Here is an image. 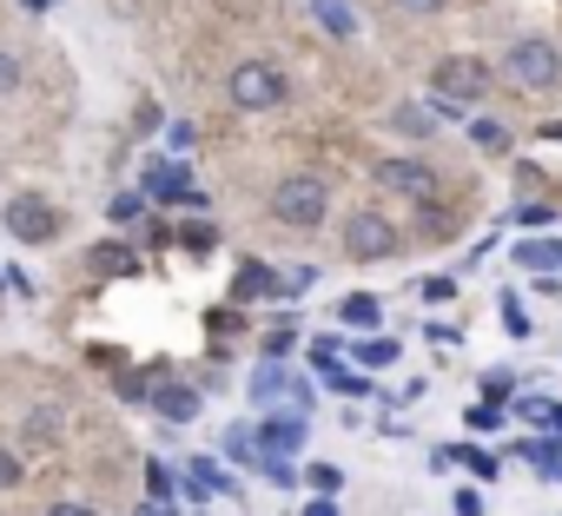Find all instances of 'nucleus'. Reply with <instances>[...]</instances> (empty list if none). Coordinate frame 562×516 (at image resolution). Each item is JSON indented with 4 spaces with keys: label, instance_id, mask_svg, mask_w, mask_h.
<instances>
[{
    "label": "nucleus",
    "instance_id": "1",
    "mask_svg": "<svg viewBox=\"0 0 562 516\" xmlns=\"http://www.w3.org/2000/svg\"><path fill=\"white\" fill-rule=\"evenodd\" d=\"M325 205H331V192H325L318 172H292V179H278V186H271V212L285 218V225H318Z\"/></svg>",
    "mask_w": 562,
    "mask_h": 516
},
{
    "label": "nucleus",
    "instance_id": "2",
    "mask_svg": "<svg viewBox=\"0 0 562 516\" xmlns=\"http://www.w3.org/2000/svg\"><path fill=\"white\" fill-rule=\"evenodd\" d=\"M509 80L529 87V93H549V87L562 80V54H555V41H516V47H509Z\"/></svg>",
    "mask_w": 562,
    "mask_h": 516
},
{
    "label": "nucleus",
    "instance_id": "3",
    "mask_svg": "<svg viewBox=\"0 0 562 516\" xmlns=\"http://www.w3.org/2000/svg\"><path fill=\"white\" fill-rule=\"evenodd\" d=\"M0 225H8L21 245H47L54 238V225H60V212L47 205V199H34V192H21V199H8V212H0Z\"/></svg>",
    "mask_w": 562,
    "mask_h": 516
},
{
    "label": "nucleus",
    "instance_id": "4",
    "mask_svg": "<svg viewBox=\"0 0 562 516\" xmlns=\"http://www.w3.org/2000/svg\"><path fill=\"white\" fill-rule=\"evenodd\" d=\"M278 93H285L278 67H265V60H245V67H232V106H245V113H265Z\"/></svg>",
    "mask_w": 562,
    "mask_h": 516
},
{
    "label": "nucleus",
    "instance_id": "5",
    "mask_svg": "<svg viewBox=\"0 0 562 516\" xmlns=\"http://www.w3.org/2000/svg\"><path fill=\"white\" fill-rule=\"evenodd\" d=\"M391 245H397V232H391V218H378V212H358V218L345 225V251H351V258H391Z\"/></svg>",
    "mask_w": 562,
    "mask_h": 516
},
{
    "label": "nucleus",
    "instance_id": "6",
    "mask_svg": "<svg viewBox=\"0 0 562 516\" xmlns=\"http://www.w3.org/2000/svg\"><path fill=\"white\" fill-rule=\"evenodd\" d=\"M258 463H285V457H299L305 450V417H271L265 430H258Z\"/></svg>",
    "mask_w": 562,
    "mask_h": 516
},
{
    "label": "nucleus",
    "instance_id": "7",
    "mask_svg": "<svg viewBox=\"0 0 562 516\" xmlns=\"http://www.w3.org/2000/svg\"><path fill=\"white\" fill-rule=\"evenodd\" d=\"M483 87H490L483 60H443V67H437V93H443V100H476Z\"/></svg>",
    "mask_w": 562,
    "mask_h": 516
},
{
    "label": "nucleus",
    "instance_id": "8",
    "mask_svg": "<svg viewBox=\"0 0 562 516\" xmlns=\"http://www.w3.org/2000/svg\"><path fill=\"white\" fill-rule=\"evenodd\" d=\"M391 126H397L404 139H430V133L443 126V106H430V100H404V106L391 113Z\"/></svg>",
    "mask_w": 562,
    "mask_h": 516
},
{
    "label": "nucleus",
    "instance_id": "9",
    "mask_svg": "<svg viewBox=\"0 0 562 516\" xmlns=\"http://www.w3.org/2000/svg\"><path fill=\"white\" fill-rule=\"evenodd\" d=\"M378 179H384L391 192H411V199H424V192H430V172H424V166H411V159H384V166H378Z\"/></svg>",
    "mask_w": 562,
    "mask_h": 516
},
{
    "label": "nucleus",
    "instance_id": "10",
    "mask_svg": "<svg viewBox=\"0 0 562 516\" xmlns=\"http://www.w3.org/2000/svg\"><path fill=\"white\" fill-rule=\"evenodd\" d=\"M159 417H172V424H186V417H199V391H186V384H166L159 397Z\"/></svg>",
    "mask_w": 562,
    "mask_h": 516
},
{
    "label": "nucleus",
    "instance_id": "11",
    "mask_svg": "<svg viewBox=\"0 0 562 516\" xmlns=\"http://www.w3.org/2000/svg\"><path fill=\"white\" fill-rule=\"evenodd\" d=\"M146 192H159V199H186V172L179 166H146Z\"/></svg>",
    "mask_w": 562,
    "mask_h": 516
},
{
    "label": "nucleus",
    "instance_id": "12",
    "mask_svg": "<svg viewBox=\"0 0 562 516\" xmlns=\"http://www.w3.org/2000/svg\"><path fill=\"white\" fill-rule=\"evenodd\" d=\"M251 397H258V404H271V397H292V378L278 371V364H265V371H258V384H251ZM292 404H299V397H292Z\"/></svg>",
    "mask_w": 562,
    "mask_h": 516
},
{
    "label": "nucleus",
    "instance_id": "13",
    "mask_svg": "<svg viewBox=\"0 0 562 516\" xmlns=\"http://www.w3.org/2000/svg\"><path fill=\"white\" fill-rule=\"evenodd\" d=\"M60 424H67V417H60L54 404H41V411H27V437H34V444H54V437H60Z\"/></svg>",
    "mask_w": 562,
    "mask_h": 516
},
{
    "label": "nucleus",
    "instance_id": "14",
    "mask_svg": "<svg viewBox=\"0 0 562 516\" xmlns=\"http://www.w3.org/2000/svg\"><path fill=\"white\" fill-rule=\"evenodd\" d=\"M318 21H325L338 41H351V34H358V21H351V8H345V0H318Z\"/></svg>",
    "mask_w": 562,
    "mask_h": 516
},
{
    "label": "nucleus",
    "instance_id": "15",
    "mask_svg": "<svg viewBox=\"0 0 562 516\" xmlns=\"http://www.w3.org/2000/svg\"><path fill=\"white\" fill-rule=\"evenodd\" d=\"M212 490H232V476H225L218 463H205V457H199V463H192V496H212Z\"/></svg>",
    "mask_w": 562,
    "mask_h": 516
},
{
    "label": "nucleus",
    "instance_id": "16",
    "mask_svg": "<svg viewBox=\"0 0 562 516\" xmlns=\"http://www.w3.org/2000/svg\"><path fill=\"white\" fill-rule=\"evenodd\" d=\"M522 266H529V272H555V266H562V245H555V238H549V245L529 238V245H522Z\"/></svg>",
    "mask_w": 562,
    "mask_h": 516
},
{
    "label": "nucleus",
    "instance_id": "17",
    "mask_svg": "<svg viewBox=\"0 0 562 516\" xmlns=\"http://www.w3.org/2000/svg\"><path fill=\"white\" fill-rule=\"evenodd\" d=\"M338 318H345V325H378V299H364V292H358V299H345V305H338Z\"/></svg>",
    "mask_w": 562,
    "mask_h": 516
},
{
    "label": "nucleus",
    "instance_id": "18",
    "mask_svg": "<svg viewBox=\"0 0 562 516\" xmlns=\"http://www.w3.org/2000/svg\"><path fill=\"white\" fill-rule=\"evenodd\" d=\"M470 139H476V146H490V153H503V146H509V133H503L496 120H470Z\"/></svg>",
    "mask_w": 562,
    "mask_h": 516
},
{
    "label": "nucleus",
    "instance_id": "19",
    "mask_svg": "<svg viewBox=\"0 0 562 516\" xmlns=\"http://www.w3.org/2000/svg\"><path fill=\"white\" fill-rule=\"evenodd\" d=\"M522 417H529V424H542V430H562V404H542V397H529V404H522Z\"/></svg>",
    "mask_w": 562,
    "mask_h": 516
},
{
    "label": "nucleus",
    "instance_id": "20",
    "mask_svg": "<svg viewBox=\"0 0 562 516\" xmlns=\"http://www.w3.org/2000/svg\"><path fill=\"white\" fill-rule=\"evenodd\" d=\"M391 358H397V345H391V338H371V345H364V364H391Z\"/></svg>",
    "mask_w": 562,
    "mask_h": 516
},
{
    "label": "nucleus",
    "instance_id": "21",
    "mask_svg": "<svg viewBox=\"0 0 562 516\" xmlns=\"http://www.w3.org/2000/svg\"><path fill=\"white\" fill-rule=\"evenodd\" d=\"M146 483H153V496H159V503L172 496V470H166V463H153V470H146Z\"/></svg>",
    "mask_w": 562,
    "mask_h": 516
},
{
    "label": "nucleus",
    "instance_id": "22",
    "mask_svg": "<svg viewBox=\"0 0 562 516\" xmlns=\"http://www.w3.org/2000/svg\"><path fill=\"white\" fill-rule=\"evenodd\" d=\"M21 87V60L14 54H0V93H14Z\"/></svg>",
    "mask_w": 562,
    "mask_h": 516
},
{
    "label": "nucleus",
    "instance_id": "23",
    "mask_svg": "<svg viewBox=\"0 0 562 516\" xmlns=\"http://www.w3.org/2000/svg\"><path fill=\"white\" fill-rule=\"evenodd\" d=\"M516 225H555V212H549V205H522Z\"/></svg>",
    "mask_w": 562,
    "mask_h": 516
},
{
    "label": "nucleus",
    "instance_id": "24",
    "mask_svg": "<svg viewBox=\"0 0 562 516\" xmlns=\"http://www.w3.org/2000/svg\"><path fill=\"white\" fill-rule=\"evenodd\" d=\"M265 285H271V279H265V272H258V266H245V279H238V292H245V299H258V292H265Z\"/></svg>",
    "mask_w": 562,
    "mask_h": 516
},
{
    "label": "nucleus",
    "instance_id": "25",
    "mask_svg": "<svg viewBox=\"0 0 562 516\" xmlns=\"http://www.w3.org/2000/svg\"><path fill=\"white\" fill-rule=\"evenodd\" d=\"M338 483H345V476H338V470H331V463H318V470H312V490H325V496H331V490H338Z\"/></svg>",
    "mask_w": 562,
    "mask_h": 516
},
{
    "label": "nucleus",
    "instance_id": "26",
    "mask_svg": "<svg viewBox=\"0 0 562 516\" xmlns=\"http://www.w3.org/2000/svg\"><path fill=\"white\" fill-rule=\"evenodd\" d=\"M503 325H509V332H516V338H522V332H529V325H522V305H516V299H503Z\"/></svg>",
    "mask_w": 562,
    "mask_h": 516
},
{
    "label": "nucleus",
    "instance_id": "27",
    "mask_svg": "<svg viewBox=\"0 0 562 516\" xmlns=\"http://www.w3.org/2000/svg\"><path fill=\"white\" fill-rule=\"evenodd\" d=\"M457 516H483V496L476 490H457Z\"/></svg>",
    "mask_w": 562,
    "mask_h": 516
},
{
    "label": "nucleus",
    "instance_id": "28",
    "mask_svg": "<svg viewBox=\"0 0 562 516\" xmlns=\"http://www.w3.org/2000/svg\"><path fill=\"white\" fill-rule=\"evenodd\" d=\"M397 8H404V14H437L443 0H397Z\"/></svg>",
    "mask_w": 562,
    "mask_h": 516
},
{
    "label": "nucleus",
    "instance_id": "29",
    "mask_svg": "<svg viewBox=\"0 0 562 516\" xmlns=\"http://www.w3.org/2000/svg\"><path fill=\"white\" fill-rule=\"evenodd\" d=\"M14 476H21V463H14V457H8V450H0V490H8V483H14Z\"/></svg>",
    "mask_w": 562,
    "mask_h": 516
},
{
    "label": "nucleus",
    "instance_id": "30",
    "mask_svg": "<svg viewBox=\"0 0 562 516\" xmlns=\"http://www.w3.org/2000/svg\"><path fill=\"white\" fill-rule=\"evenodd\" d=\"M47 516H93V509H87V503H54Z\"/></svg>",
    "mask_w": 562,
    "mask_h": 516
},
{
    "label": "nucleus",
    "instance_id": "31",
    "mask_svg": "<svg viewBox=\"0 0 562 516\" xmlns=\"http://www.w3.org/2000/svg\"><path fill=\"white\" fill-rule=\"evenodd\" d=\"M305 516H338V509H331V503H312V509H305Z\"/></svg>",
    "mask_w": 562,
    "mask_h": 516
}]
</instances>
